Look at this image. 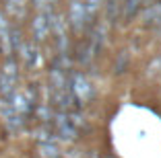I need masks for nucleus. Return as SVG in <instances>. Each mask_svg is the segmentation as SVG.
I'll return each instance as SVG.
<instances>
[{
    "label": "nucleus",
    "instance_id": "1",
    "mask_svg": "<svg viewBox=\"0 0 161 158\" xmlns=\"http://www.w3.org/2000/svg\"><path fill=\"white\" fill-rule=\"evenodd\" d=\"M14 80H17V76H14V72H13V66H6L4 72L0 74V89H2V93H4V94L10 93Z\"/></svg>",
    "mask_w": 161,
    "mask_h": 158
},
{
    "label": "nucleus",
    "instance_id": "2",
    "mask_svg": "<svg viewBox=\"0 0 161 158\" xmlns=\"http://www.w3.org/2000/svg\"><path fill=\"white\" fill-rule=\"evenodd\" d=\"M6 4H8L10 13H13V14L19 13V17L23 14V10H25V0H6Z\"/></svg>",
    "mask_w": 161,
    "mask_h": 158
},
{
    "label": "nucleus",
    "instance_id": "3",
    "mask_svg": "<svg viewBox=\"0 0 161 158\" xmlns=\"http://www.w3.org/2000/svg\"><path fill=\"white\" fill-rule=\"evenodd\" d=\"M33 27H35V33H37V37H39V39H42L43 35L47 33V25H46V19H43V17H37V19H35Z\"/></svg>",
    "mask_w": 161,
    "mask_h": 158
},
{
    "label": "nucleus",
    "instance_id": "4",
    "mask_svg": "<svg viewBox=\"0 0 161 158\" xmlns=\"http://www.w3.org/2000/svg\"><path fill=\"white\" fill-rule=\"evenodd\" d=\"M33 2H35V6H43L46 2H50V0H33Z\"/></svg>",
    "mask_w": 161,
    "mask_h": 158
}]
</instances>
